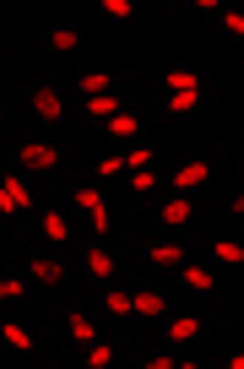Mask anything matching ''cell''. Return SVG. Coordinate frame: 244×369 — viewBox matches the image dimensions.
Masks as SVG:
<instances>
[{
  "mask_svg": "<svg viewBox=\"0 0 244 369\" xmlns=\"http://www.w3.org/2000/svg\"><path fill=\"white\" fill-rule=\"evenodd\" d=\"M27 272H33V283H44V288H55V283L66 277V266H60V261H44V255H38Z\"/></svg>",
  "mask_w": 244,
  "mask_h": 369,
  "instance_id": "obj_4",
  "label": "cell"
},
{
  "mask_svg": "<svg viewBox=\"0 0 244 369\" xmlns=\"http://www.w3.org/2000/svg\"><path fill=\"white\" fill-rule=\"evenodd\" d=\"M152 266H185V250L179 244H152Z\"/></svg>",
  "mask_w": 244,
  "mask_h": 369,
  "instance_id": "obj_8",
  "label": "cell"
},
{
  "mask_svg": "<svg viewBox=\"0 0 244 369\" xmlns=\"http://www.w3.org/2000/svg\"><path fill=\"white\" fill-rule=\"evenodd\" d=\"M87 272H92V277H114V255H109V250H92V255H87Z\"/></svg>",
  "mask_w": 244,
  "mask_h": 369,
  "instance_id": "obj_9",
  "label": "cell"
},
{
  "mask_svg": "<svg viewBox=\"0 0 244 369\" xmlns=\"http://www.w3.org/2000/svg\"><path fill=\"white\" fill-rule=\"evenodd\" d=\"M109 136H136V114H109Z\"/></svg>",
  "mask_w": 244,
  "mask_h": 369,
  "instance_id": "obj_10",
  "label": "cell"
},
{
  "mask_svg": "<svg viewBox=\"0 0 244 369\" xmlns=\"http://www.w3.org/2000/svg\"><path fill=\"white\" fill-rule=\"evenodd\" d=\"M87 109H92V114H114V109H120V98H109V92H98V98H87Z\"/></svg>",
  "mask_w": 244,
  "mask_h": 369,
  "instance_id": "obj_15",
  "label": "cell"
},
{
  "mask_svg": "<svg viewBox=\"0 0 244 369\" xmlns=\"http://www.w3.org/2000/svg\"><path fill=\"white\" fill-rule=\"evenodd\" d=\"M16 157H22V168H44V174H49V168L60 163V152L49 147V142H27V147L16 152Z\"/></svg>",
  "mask_w": 244,
  "mask_h": 369,
  "instance_id": "obj_1",
  "label": "cell"
},
{
  "mask_svg": "<svg viewBox=\"0 0 244 369\" xmlns=\"http://www.w3.org/2000/svg\"><path fill=\"white\" fill-rule=\"evenodd\" d=\"M44 233H49V239H66V233H71V228H66V222H60V212H44Z\"/></svg>",
  "mask_w": 244,
  "mask_h": 369,
  "instance_id": "obj_16",
  "label": "cell"
},
{
  "mask_svg": "<svg viewBox=\"0 0 244 369\" xmlns=\"http://www.w3.org/2000/svg\"><path fill=\"white\" fill-rule=\"evenodd\" d=\"M168 337H174V342H190V337H195V315H179V320L168 326Z\"/></svg>",
  "mask_w": 244,
  "mask_h": 369,
  "instance_id": "obj_11",
  "label": "cell"
},
{
  "mask_svg": "<svg viewBox=\"0 0 244 369\" xmlns=\"http://www.w3.org/2000/svg\"><path fill=\"white\" fill-rule=\"evenodd\" d=\"M103 304H109L114 315H136V309H131V294H120V288H109V294H103Z\"/></svg>",
  "mask_w": 244,
  "mask_h": 369,
  "instance_id": "obj_12",
  "label": "cell"
},
{
  "mask_svg": "<svg viewBox=\"0 0 244 369\" xmlns=\"http://www.w3.org/2000/svg\"><path fill=\"white\" fill-rule=\"evenodd\" d=\"M71 337H77V342H92V320H87V315H71Z\"/></svg>",
  "mask_w": 244,
  "mask_h": 369,
  "instance_id": "obj_17",
  "label": "cell"
},
{
  "mask_svg": "<svg viewBox=\"0 0 244 369\" xmlns=\"http://www.w3.org/2000/svg\"><path fill=\"white\" fill-rule=\"evenodd\" d=\"M152 185H158V179H152V168H136V174H131V190H141V196H147Z\"/></svg>",
  "mask_w": 244,
  "mask_h": 369,
  "instance_id": "obj_19",
  "label": "cell"
},
{
  "mask_svg": "<svg viewBox=\"0 0 244 369\" xmlns=\"http://www.w3.org/2000/svg\"><path fill=\"white\" fill-rule=\"evenodd\" d=\"M195 98H201V92H174V98H168V109H174V114H185V109H195Z\"/></svg>",
  "mask_w": 244,
  "mask_h": 369,
  "instance_id": "obj_18",
  "label": "cell"
},
{
  "mask_svg": "<svg viewBox=\"0 0 244 369\" xmlns=\"http://www.w3.org/2000/svg\"><path fill=\"white\" fill-rule=\"evenodd\" d=\"M49 44H55V49H77L81 38H77V33H71V27H55V38H49Z\"/></svg>",
  "mask_w": 244,
  "mask_h": 369,
  "instance_id": "obj_20",
  "label": "cell"
},
{
  "mask_svg": "<svg viewBox=\"0 0 244 369\" xmlns=\"http://www.w3.org/2000/svg\"><path fill=\"white\" fill-rule=\"evenodd\" d=\"M206 174H212V168H206V163H185V168H179V174H174V190H190V185H201V179H206Z\"/></svg>",
  "mask_w": 244,
  "mask_h": 369,
  "instance_id": "obj_5",
  "label": "cell"
},
{
  "mask_svg": "<svg viewBox=\"0 0 244 369\" xmlns=\"http://www.w3.org/2000/svg\"><path fill=\"white\" fill-rule=\"evenodd\" d=\"M16 212V196H11V185H0V218H11Z\"/></svg>",
  "mask_w": 244,
  "mask_h": 369,
  "instance_id": "obj_25",
  "label": "cell"
},
{
  "mask_svg": "<svg viewBox=\"0 0 244 369\" xmlns=\"http://www.w3.org/2000/svg\"><path fill=\"white\" fill-rule=\"evenodd\" d=\"M131 309L136 315H168V298L158 288H141V294H131Z\"/></svg>",
  "mask_w": 244,
  "mask_h": 369,
  "instance_id": "obj_3",
  "label": "cell"
},
{
  "mask_svg": "<svg viewBox=\"0 0 244 369\" xmlns=\"http://www.w3.org/2000/svg\"><path fill=\"white\" fill-rule=\"evenodd\" d=\"M22 294V283H16V277H0V298H16Z\"/></svg>",
  "mask_w": 244,
  "mask_h": 369,
  "instance_id": "obj_26",
  "label": "cell"
},
{
  "mask_svg": "<svg viewBox=\"0 0 244 369\" xmlns=\"http://www.w3.org/2000/svg\"><path fill=\"white\" fill-rule=\"evenodd\" d=\"M33 114H38V120H60V114H66L60 92H55V87H38V92H33Z\"/></svg>",
  "mask_w": 244,
  "mask_h": 369,
  "instance_id": "obj_2",
  "label": "cell"
},
{
  "mask_svg": "<svg viewBox=\"0 0 244 369\" xmlns=\"http://www.w3.org/2000/svg\"><path fill=\"white\" fill-rule=\"evenodd\" d=\"M109 359H114V353H109L103 342H92V348H87V364H92V369H103V364H109Z\"/></svg>",
  "mask_w": 244,
  "mask_h": 369,
  "instance_id": "obj_21",
  "label": "cell"
},
{
  "mask_svg": "<svg viewBox=\"0 0 244 369\" xmlns=\"http://www.w3.org/2000/svg\"><path fill=\"white\" fill-rule=\"evenodd\" d=\"M163 222H168V228H179V222H190V201H185V196H174V201H163Z\"/></svg>",
  "mask_w": 244,
  "mask_h": 369,
  "instance_id": "obj_6",
  "label": "cell"
},
{
  "mask_svg": "<svg viewBox=\"0 0 244 369\" xmlns=\"http://www.w3.org/2000/svg\"><path fill=\"white\" fill-rule=\"evenodd\" d=\"M103 11H109L114 22H125V16H131V0H103Z\"/></svg>",
  "mask_w": 244,
  "mask_h": 369,
  "instance_id": "obj_22",
  "label": "cell"
},
{
  "mask_svg": "<svg viewBox=\"0 0 244 369\" xmlns=\"http://www.w3.org/2000/svg\"><path fill=\"white\" fill-rule=\"evenodd\" d=\"M217 261H228V266H239V261H244V244H234V239H223V244H217Z\"/></svg>",
  "mask_w": 244,
  "mask_h": 369,
  "instance_id": "obj_14",
  "label": "cell"
},
{
  "mask_svg": "<svg viewBox=\"0 0 244 369\" xmlns=\"http://www.w3.org/2000/svg\"><path fill=\"white\" fill-rule=\"evenodd\" d=\"M185 283H190L195 294H212V288H217V277H212L206 266H185Z\"/></svg>",
  "mask_w": 244,
  "mask_h": 369,
  "instance_id": "obj_7",
  "label": "cell"
},
{
  "mask_svg": "<svg viewBox=\"0 0 244 369\" xmlns=\"http://www.w3.org/2000/svg\"><path fill=\"white\" fill-rule=\"evenodd\" d=\"M81 92H92V98H98V92H109V76H103V71H92V76L81 71Z\"/></svg>",
  "mask_w": 244,
  "mask_h": 369,
  "instance_id": "obj_13",
  "label": "cell"
},
{
  "mask_svg": "<svg viewBox=\"0 0 244 369\" xmlns=\"http://www.w3.org/2000/svg\"><path fill=\"white\" fill-rule=\"evenodd\" d=\"M77 201H81V207H87V212H98V207H103V201H98V190H92V185H81V190H77Z\"/></svg>",
  "mask_w": 244,
  "mask_h": 369,
  "instance_id": "obj_23",
  "label": "cell"
},
{
  "mask_svg": "<svg viewBox=\"0 0 244 369\" xmlns=\"http://www.w3.org/2000/svg\"><path fill=\"white\" fill-rule=\"evenodd\" d=\"M5 342H11V348H33V342H27V331H22V326H5Z\"/></svg>",
  "mask_w": 244,
  "mask_h": 369,
  "instance_id": "obj_24",
  "label": "cell"
}]
</instances>
